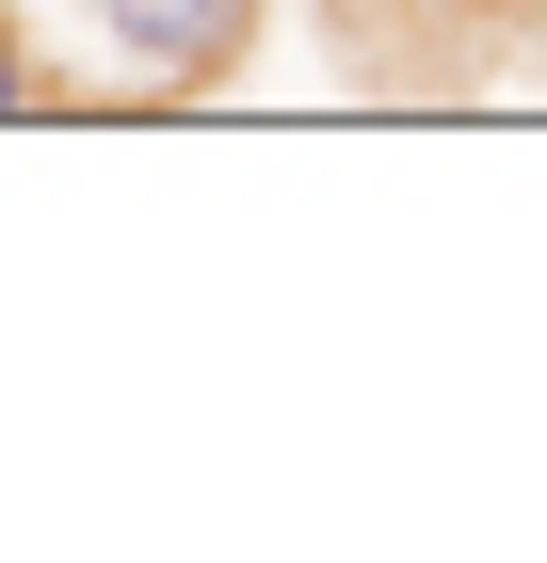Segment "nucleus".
Listing matches in <instances>:
<instances>
[{
  "label": "nucleus",
  "instance_id": "1",
  "mask_svg": "<svg viewBox=\"0 0 547 563\" xmlns=\"http://www.w3.org/2000/svg\"><path fill=\"white\" fill-rule=\"evenodd\" d=\"M97 48H113L129 81H226L258 48V0H81Z\"/></svg>",
  "mask_w": 547,
  "mask_h": 563
},
{
  "label": "nucleus",
  "instance_id": "2",
  "mask_svg": "<svg viewBox=\"0 0 547 563\" xmlns=\"http://www.w3.org/2000/svg\"><path fill=\"white\" fill-rule=\"evenodd\" d=\"M17 97H33V65H17V48H0V113H17Z\"/></svg>",
  "mask_w": 547,
  "mask_h": 563
}]
</instances>
